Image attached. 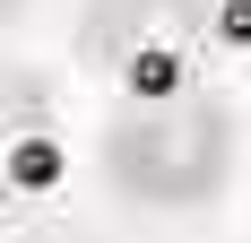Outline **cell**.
<instances>
[{
	"mask_svg": "<svg viewBox=\"0 0 251 243\" xmlns=\"http://www.w3.org/2000/svg\"><path fill=\"white\" fill-rule=\"evenodd\" d=\"M234 174V113L217 96H174V104H130L104 130V182L130 209H200Z\"/></svg>",
	"mask_w": 251,
	"mask_h": 243,
	"instance_id": "6da1fadb",
	"label": "cell"
},
{
	"mask_svg": "<svg viewBox=\"0 0 251 243\" xmlns=\"http://www.w3.org/2000/svg\"><path fill=\"white\" fill-rule=\"evenodd\" d=\"M52 174H61V148H52V130H35V139L9 156V200H18V191H44Z\"/></svg>",
	"mask_w": 251,
	"mask_h": 243,
	"instance_id": "277c9868",
	"label": "cell"
},
{
	"mask_svg": "<svg viewBox=\"0 0 251 243\" xmlns=\"http://www.w3.org/2000/svg\"><path fill=\"white\" fill-rule=\"evenodd\" d=\"M208 9H217V0H87L78 52L122 78L130 61H148V52H200L208 44Z\"/></svg>",
	"mask_w": 251,
	"mask_h": 243,
	"instance_id": "7a4b0ae2",
	"label": "cell"
},
{
	"mask_svg": "<svg viewBox=\"0 0 251 243\" xmlns=\"http://www.w3.org/2000/svg\"><path fill=\"white\" fill-rule=\"evenodd\" d=\"M35 130H52V78L0 61V200H9V156H18Z\"/></svg>",
	"mask_w": 251,
	"mask_h": 243,
	"instance_id": "3957f363",
	"label": "cell"
},
{
	"mask_svg": "<svg viewBox=\"0 0 251 243\" xmlns=\"http://www.w3.org/2000/svg\"><path fill=\"white\" fill-rule=\"evenodd\" d=\"M9 9H18V0H0V18H9Z\"/></svg>",
	"mask_w": 251,
	"mask_h": 243,
	"instance_id": "8992f818",
	"label": "cell"
},
{
	"mask_svg": "<svg viewBox=\"0 0 251 243\" xmlns=\"http://www.w3.org/2000/svg\"><path fill=\"white\" fill-rule=\"evenodd\" d=\"M208 35L234 44V52H251V0H217V9H208Z\"/></svg>",
	"mask_w": 251,
	"mask_h": 243,
	"instance_id": "5b68a950",
	"label": "cell"
}]
</instances>
